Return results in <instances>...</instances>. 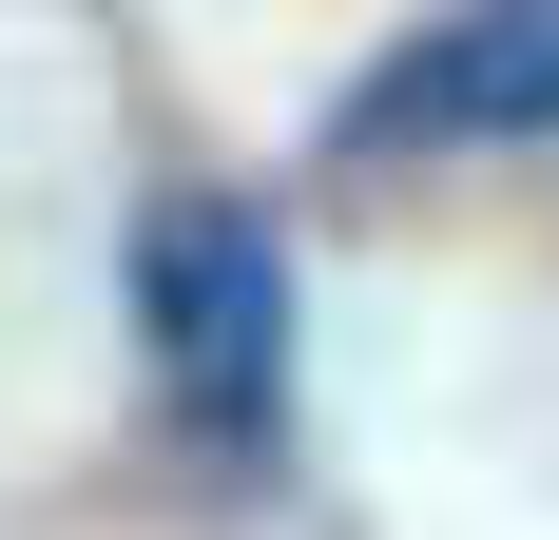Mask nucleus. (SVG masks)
Instances as JSON below:
<instances>
[{"mask_svg": "<svg viewBox=\"0 0 559 540\" xmlns=\"http://www.w3.org/2000/svg\"><path fill=\"white\" fill-rule=\"evenodd\" d=\"M135 348H155L174 425L213 463H251L289 425V251L251 193H155L135 213Z\"/></svg>", "mask_w": 559, "mask_h": 540, "instance_id": "f257e3e1", "label": "nucleus"}, {"mask_svg": "<svg viewBox=\"0 0 559 540\" xmlns=\"http://www.w3.org/2000/svg\"><path fill=\"white\" fill-rule=\"evenodd\" d=\"M347 136H559V0H483L347 97Z\"/></svg>", "mask_w": 559, "mask_h": 540, "instance_id": "f03ea898", "label": "nucleus"}]
</instances>
